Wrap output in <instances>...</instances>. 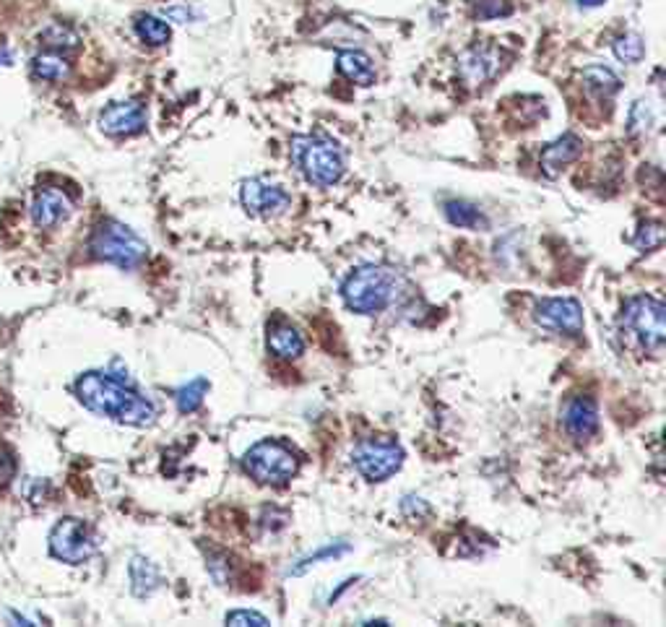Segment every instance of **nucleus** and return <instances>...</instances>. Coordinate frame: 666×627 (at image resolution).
Wrapping results in <instances>:
<instances>
[{"mask_svg":"<svg viewBox=\"0 0 666 627\" xmlns=\"http://www.w3.org/2000/svg\"><path fill=\"white\" fill-rule=\"evenodd\" d=\"M208 388H211V383H208L206 377H193V380L185 383L183 388H177V393H174L177 411H180V414H193V411H198L201 404H204Z\"/></svg>","mask_w":666,"mask_h":627,"instance_id":"412c9836","label":"nucleus"},{"mask_svg":"<svg viewBox=\"0 0 666 627\" xmlns=\"http://www.w3.org/2000/svg\"><path fill=\"white\" fill-rule=\"evenodd\" d=\"M511 0H474V16L479 21H492L500 16H511Z\"/></svg>","mask_w":666,"mask_h":627,"instance_id":"cd10ccee","label":"nucleus"},{"mask_svg":"<svg viewBox=\"0 0 666 627\" xmlns=\"http://www.w3.org/2000/svg\"><path fill=\"white\" fill-rule=\"evenodd\" d=\"M612 50H615V55L619 58V60H622V63L635 66V63H640V60H643V55H646V45H643V39H640L638 35H622L615 39Z\"/></svg>","mask_w":666,"mask_h":627,"instance_id":"393cba45","label":"nucleus"},{"mask_svg":"<svg viewBox=\"0 0 666 627\" xmlns=\"http://www.w3.org/2000/svg\"><path fill=\"white\" fill-rule=\"evenodd\" d=\"M650 122H653V110H650V102H646V100H638V102L632 104L630 120H628L630 133L632 136H638V133L649 131Z\"/></svg>","mask_w":666,"mask_h":627,"instance_id":"c85d7f7f","label":"nucleus"},{"mask_svg":"<svg viewBox=\"0 0 666 627\" xmlns=\"http://www.w3.org/2000/svg\"><path fill=\"white\" fill-rule=\"evenodd\" d=\"M14 474H16V458L8 448H0V490L11 484Z\"/></svg>","mask_w":666,"mask_h":627,"instance_id":"7c9ffc66","label":"nucleus"},{"mask_svg":"<svg viewBox=\"0 0 666 627\" xmlns=\"http://www.w3.org/2000/svg\"><path fill=\"white\" fill-rule=\"evenodd\" d=\"M128 576H131V591L133 596L138 599H146V596H152V593L162 586V573H159V568H156L152 559L136 558L131 559V565H128Z\"/></svg>","mask_w":666,"mask_h":627,"instance_id":"f3484780","label":"nucleus"},{"mask_svg":"<svg viewBox=\"0 0 666 627\" xmlns=\"http://www.w3.org/2000/svg\"><path fill=\"white\" fill-rule=\"evenodd\" d=\"M42 45H45V48H50L52 52L73 50V48L79 45V37L73 35L69 27L55 24V27H50V29H45V32H42Z\"/></svg>","mask_w":666,"mask_h":627,"instance_id":"bb28decb","label":"nucleus"},{"mask_svg":"<svg viewBox=\"0 0 666 627\" xmlns=\"http://www.w3.org/2000/svg\"><path fill=\"white\" fill-rule=\"evenodd\" d=\"M269 352H274L279 359H297L305 352V339L297 328L279 323L274 328H269Z\"/></svg>","mask_w":666,"mask_h":627,"instance_id":"a211bd4d","label":"nucleus"},{"mask_svg":"<svg viewBox=\"0 0 666 627\" xmlns=\"http://www.w3.org/2000/svg\"><path fill=\"white\" fill-rule=\"evenodd\" d=\"M32 73L42 81H60L69 76V63L60 52H39L32 60Z\"/></svg>","mask_w":666,"mask_h":627,"instance_id":"aec40b11","label":"nucleus"},{"mask_svg":"<svg viewBox=\"0 0 666 627\" xmlns=\"http://www.w3.org/2000/svg\"><path fill=\"white\" fill-rule=\"evenodd\" d=\"M505 52L492 45H481V48H471L461 55L459 60V70H461L463 81L469 86H481L492 81L497 73L502 70Z\"/></svg>","mask_w":666,"mask_h":627,"instance_id":"9b49d317","label":"nucleus"},{"mask_svg":"<svg viewBox=\"0 0 666 627\" xmlns=\"http://www.w3.org/2000/svg\"><path fill=\"white\" fill-rule=\"evenodd\" d=\"M291 159L305 175V180L318 187L336 186L346 170L342 146L323 133L291 138Z\"/></svg>","mask_w":666,"mask_h":627,"instance_id":"7ed1b4c3","label":"nucleus"},{"mask_svg":"<svg viewBox=\"0 0 666 627\" xmlns=\"http://www.w3.org/2000/svg\"><path fill=\"white\" fill-rule=\"evenodd\" d=\"M50 494V484L45 482V479H29L26 484H24V497L29 500V503H45V497Z\"/></svg>","mask_w":666,"mask_h":627,"instance_id":"2f4dec72","label":"nucleus"},{"mask_svg":"<svg viewBox=\"0 0 666 627\" xmlns=\"http://www.w3.org/2000/svg\"><path fill=\"white\" fill-rule=\"evenodd\" d=\"M97 552V537L81 518H60L50 531V555L66 565H81Z\"/></svg>","mask_w":666,"mask_h":627,"instance_id":"6e6552de","label":"nucleus"},{"mask_svg":"<svg viewBox=\"0 0 666 627\" xmlns=\"http://www.w3.org/2000/svg\"><path fill=\"white\" fill-rule=\"evenodd\" d=\"M404 289V279L388 266H359L344 279L342 297L349 310L359 315H375L391 307Z\"/></svg>","mask_w":666,"mask_h":627,"instance_id":"f03ea898","label":"nucleus"},{"mask_svg":"<svg viewBox=\"0 0 666 627\" xmlns=\"http://www.w3.org/2000/svg\"><path fill=\"white\" fill-rule=\"evenodd\" d=\"M239 201L245 206L248 214L253 217H263V219H274L287 214L291 206L290 193L276 183H269L263 177H250L239 187Z\"/></svg>","mask_w":666,"mask_h":627,"instance_id":"9d476101","label":"nucleus"},{"mask_svg":"<svg viewBox=\"0 0 666 627\" xmlns=\"http://www.w3.org/2000/svg\"><path fill=\"white\" fill-rule=\"evenodd\" d=\"M607 0H578V5H583V8H597V5H604Z\"/></svg>","mask_w":666,"mask_h":627,"instance_id":"72a5a7b5","label":"nucleus"},{"mask_svg":"<svg viewBox=\"0 0 666 627\" xmlns=\"http://www.w3.org/2000/svg\"><path fill=\"white\" fill-rule=\"evenodd\" d=\"M76 396L89 411L110 417L128 427H152L156 407L136 388L110 373H84L76 380Z\"/></svg>","mask_w":666,"mask_h":627,"instance_id":"f257e3e1","label":"nucleus"},{"mask_svg":"<svg viewBox=\"0 0 666 627\" xmlns=\"http://www.w3.org/2000/svg\"><path fill=\"white\" fill-rule=\"evenodd\" d=\"M336 69L346 81L357 86L375 84V66L370 60V55L359 50H342L336 58Z\"/></svg>","mask_w":666,"mask_h":627,"instance_id":"dca6fc26","label":"nucleus"},{"mask_svg":"<svg viewBox=\"0 0 666 627\" xmlns=\"http://www.w3.org/2000/svg\"><path fill=\"white\" fill-rule=\"evenodd\" d=\"M245 472L256 479L258 484L269 487H281L290 484L300 472V456L291 451L287 442L281 441H260L256 442L245 458H242Z\"/></svg>","mask_w":666,"mask_h":627,"instance_id":"39448f33","label":"nucleus"},{"mask_svg":"<svg viewBox=\"0 0 666 627\" xmlns=\"http://www.w3.org/2000/svg\"><path fill=\"white\" fill-rule=\"evenodd\" d=\"M622 328L646 352H659L666 341V307L650 294L630 297L622 307Z\"/></svg>","mask_w":666,"mask_h":627,"instance_id":"423d86ee","label":"nucleus"},{"mask_svg":"<svg viewBox=\"0 0 666 627\" xmlns=\"http://www.w3.org/2000/svg\"><path fill=\"white\" fill-rule=\"evenodd\" d=\"M581 154H583L581 138L573 136V133H565L563 138H557V141H552L549 146H544L539 165H542V172H544L547 177H557V175H560L570 162H576Z\"/></svg>","mask_w":666,"mask_h":627,"instance_id":"2eb2a0df","label":"nucleus"},{"mask_svg":"<svg viewBox=\"0 0 666 627\" xmlns=\"http://www.w3.org/2000/svg\"><path fill=\"white\" fill-rule=\"evenodd\" d=\"M563 424L573 441H591L598 430V407L591 396H576L565 404Z\"/></svg>","mask_w":666,"mask_h":627,"instance_id":"ddd939ff","label":"nucleus"},{"mask_svg":"<svg viewBox=\"0 0 666 627\" xmlns=\"http://www.w3.org/2000/svg\"><path fill=\"white\" fill-rule=\"evenodd\" d=\"M445 217L453 227H461V229H487L490 221L481 214V208L469 201H448L445 204Z\"/></svg>","mask_w":666,"mask_h":627,"instance_id":"6ab92c4d","label":"nucleus"},{"mask_svg":"<svg viewBox=\"0 0 666 627\" xmlns=\"http://www.w3.org/2000/svg\"><path fill=\"white\" fill-rule=\"evenodd\" d=\"M0 66H14V52L8 48H0Z\"/></svg>","mask_w":666,"mask_h":627,"instance_id":"473e14b6","label":"nucleus"},{"mask_svg":"<svg viewBox=\"0 0 666 627\" xmlns=\"http://www.w3.org/2000/svg\"><path fill=\"white\" fill-rule=\"evenodd\" d=\"M534 321L539 328L565 336H578L583 331V307L573 297H547L534 307Z\"/></svg>","mask_w":666,"mask_h":627,"instance_id":"1a4fd4ad","label":"nucleus"},{"mask_svg":"<svg viewBox=\"0 0 666 627\" xmlns=\"http://www.w3.org/2000/svg\"><path fill=\"white\" fill-rule=\"evenodd\" d=\"M583 81L591 91H597L598 97H612L619 91V79L604 66H588L583 70Z\"/></svg>","mask_w":666,"mask_h":627,"instance_id":"5701e85b","label":"nucleus"},{"mask_svg":"<svg viewBox=\"0 0 666 627\" xmlns=\"http://www.w3.org/2000/svg\"><path fill=\"white\" fill-rule=\"evenodd\" d=\"M632 242H635V248L643 250V253L661 248V242H664V224H661V221H643Z\"/></svg>","mask_w":666,"mask_h":627,"instance_id":"a878e982","label":"nucleus"},{"mask_svg":"<svg viewBox=\"0 0 666 627\" xmlns=\"http://www.w3.org/2000/svg\"><path fill=\"white\" fill-rule=\"evenodd\" d=\"M89 250H91L94 258L131 271V269H136V266H141L146 260L149 245H146V239L138 238L131 227H125L120 221H104V224H100L94 229Z\"/></svg>","mask_w":666,"mask_h":627,"instance_id":"20e7f679","label":"nucleus"},{"mask_svg":"<svg viewBox=\"0 0 666 627\" xmlns=\"http://www.w3.org/2000/svg\"><path fill=\"white\" fill-rule=\"evenodd\" d=\"M346 552H352V544L346 542H333L323 547V549H318V552H312L308 558H302L294 568H290V576H302V573H308L310 568H315V565H321L325 559H339L344 558Z\"/></svg>","mask_w":666,"mask_h":627,"instance_id":"b1692460","label":"nucleus"},{"mask_svg":"<svg viewBox=\"0 0 666 627\" xmlns=\"http://www.w3.org/2000/svg\"><path fill=\"white\" fill-rule=\"evenodd\" d=\"M224 622L227 625H256V627H266L271 625L269 617H263L260 611L253 610H232L224 614Z\"/></svg>","mask_w":666,"mask_h":627,"instance_id":"c756f323","label":"nucleus"},{"mask_svg":"<svg viewBox=\"0 0 666 627\" xmlns=\"http://www.w3.org/2000/svg\"><path fill=\"white\" fill-rule=\"evenodd\" d=\"M100 128L107 136H136L146 128V110L138 102H115L100 112Z\"/></svg>","mask_w":666,"mask_h":627,"instance_id":"f8f14e48","label":"nucleus"},{"mask_svg":"<svg viewBox=\"0 0 666 627\" xmlns=\"http://www.w3.org/2000/svg\"><path fill=\"white\" fill-rule=\"evenodd\" d=\"M352 463L367 482H386L404 466V448L391 438H367L354 445Z\"/></svg>","mask_w":666,"mask_h":627,"instance_id":"0eeeda50","label":"nucleus"},{"mask_svg":"<svg viewBox=\"0 0 666 627\" xmlns=\"http://www.w3.org/2000/svg\"><path fill=\"white\" fill-rule=\"evenodd\" d=\"M70 214V201L66 193L55 190V187H45L39 190L32 204V219H35L37 227L42 229H50V227H58L63 219H69Z\"/></svg>","mask_w":666,"mask_h":627,"instance_id":"4468645a","label":"nucleus"},{"mask_svg":"<svg viewBox=\"0 0 666 627\" xmlns=\"http://www.w3.org/2000/svg\"><path fill=\"white\" fill-rule=\"evenodd\" d=\"M136 35L146 42V45H167L172 37V29L167 21H162V18L156 16H149V14H141L136 18Z\"/></svg>","mask_w":666,"mask_h":627,"instance_id":"4be33fe9","label":"nucleus"}]
</instances>
